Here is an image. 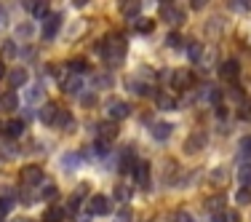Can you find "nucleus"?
<instances>
[{
  "instance_id": "1",
  "label": "nucleus",
  "mask_w": 251,
  "mask_h": 222,
  "mask_svg": "<svg viewBox=\"0 0 251 222\" xmlns=\"http://www.w3.org/2000/svg\"><path fill=\"white\" fill-rule=\"evenodd\" d=\"M99 49H101V54H104V62L110 64V67H118V64L126 59V43H123L121 38H115V35H112V38H107Z\"/></svg>"
},
{
  "instance_id": "2",
  "label": "nucleus",
  "mask_w": 251,
  "mask_h": 222,
  "mask_svg": "<svg viewBox=\"0 0 251 222\" xmlns=\"http://www.w3.org/2000/svg\"><path fill=\"white\" fill-rule=\"evenodd\" d=\"M128 112H131V107L126 105V102H121V99H110V102H107V115H110V121H123Z\"/></svg>"
},
{
  "instance_id": "3",
  "label": "nucleus",
  "mask_w": 251,
  "mask_h": 222,
  "mask_svg": "<svg viewBox=\"0 0 251 222\" xmlns=\"http://www.w3.org/2000/svg\"><path fill=\"white\" fill-rule=\"evenodd\" d=\"M59 27H62V14H49V19L43 22V38L46 40L56 38Z\"/></svg>"
},
{
  "instance_id": "4",
  "label": "nucleus",
  "mask_w": 251,
  "mask_h": 222,
  "mask_svg": "<svg viewBox=\"0 0 251 222\" xmlns=\"http://www.w3.org/2000/svg\"><path fill=\"white\" fill-rule=\"evenodd\" d=\"M88 212H91L94 217L107 214V212H110V198H107V195H91V201H88Z\"/></svg>"
},
{
  "instance_id": "5",
  "label": "nucleus",
  "mask_w": 251,
  "mask_h": 222,
  "mask_svg": "<svg viewBox=\"0 0 251 222\" xmlns=\"http://www.w3.org/2000/svg\"><path fill=\"white\" fill-rule=\"evenodd\" d=\"M203 145H206V134L198 131V134H193V137H187V139H184V153L195 155V153H201V150H203Z\"/></svg>"
},
{
  "instance_id": "6",
  "label": "nucleus",
  "mask_w": 251,
  "mask_h": 222,
  "mask_svg": "<svg viewBox=\"0 0 251 222\" xmlns=\"http://www.w3.org/2000/svg\"><path fill=\"white\" fill-rule=\"evenodd\" d=\"M19 179L25 185H40V179H43V169L40 166H25L19 174Z\"/></svg>"
},
{
  "instance_id": "7",
  "label": "nucleus",
  "mask_w": 251,
  "mask_h": 222,
  "mask_svg": "<svg viewBox=\"0 0 251 222\" xmlns=\"http://www.w3.org/2000/svg\"><path fill=\"white\" fill-rule=\"evenodd\" d=\"M171 78H174L171 83H174L176 88H190V86L195 83L193 73H190V70H184V67H182V70H174V73H171Z\"/></svg>"
},
{
  "instance_id": "8",
  "label": "nucleus",
  "mask_w": 251,
  "mask_h": 222,
  "mask_svg": "<svg viewBox=\"0 0 251 222\" xmlns=\"http://www.w3.org/2000/svg\"><path fill=\"white\" fill-rule=\"evenodd\" d=\"M118 134H121V129H118L115 121H107V123L99 126V142H107V145H110Z\"/></svg>"
},
{
  "instance_id": "9",
  "label": "nucleus",
  "mask_w": 251,
  "mask_h": 222,
  "mask_svg": "<svg viewBox=\"0 0 251 222\" xmlns=\"http://www.w3.org/2000/svg\"><path fill=\"white\" fill-rule=\"evenodd\" d=\"M238 73H241V64H238V59H227V62H222V67H219L222 81H235Z\"/></svg>"
},
{
  "instance_id": "10",
  "label": "nucleus",
  "mask_w": 251,
  "mask_h": 222,
  "mask_svg": "<svg viewBox=\"0 0 251 222\" xmlns=\"http://www.w3.org/2000/svg\"><path fill=\"white\" fill-rule=\"evenodd\" d=\"M29 14L35 19H49V0H29Z\"/></svg>"
},
{
  "instance_id": "11",
  "label": "nucleus",
  "mask_w": 251,
  "mask_h": 222,
  "mask_svg": "<svg viewBox=\"0 0 251 222\" xmlns=\"http://www.w3.org/2000/svg\"><path fill=\"white\" fill-rule=\"evenodd\" d=\"M14 201H16V198H14V190H11V188L0 190V214H8L11 209H14Z\"/></svg>"
},
{
  "instance_id": "12",
  "label": "nucleus",
  "mask_w": 251,
  "mask_h": 222,
  "mask_svg": "<svg viewBox=\"0 0 251 222\" xmlns=\"http://www.w3.org/2000/svg\"><path fill=\"white\" fill-rule=\"evenodd\" d=\"M8 83H11V88H22V86H27V70H25V67L11 70V73H8Z\"/></svg>"
},
{
  "instance_id": "13",
  "label": "nucleus",
  "mask_w": 251,
  "mask_h": 222,
  "mask_svg": "<svg viewBox=\"0 0 251 222\" xmlns=\"http://www.w3.org/2000/svg\"><path fill=\"white\" fill-rule=\"evenodd\" d=\"M134 174H136V182H139L142 188H147V185H150V164H147V161H139V164H136V169H134Z\"/></svg>"
},
{
  "instance_id": "14",
  "label": "nucleus",
  "mask_w": 251,
  "mask_h": 222,
  "mask_svg": "<svg viewBox=\"0 0 251 222\" xmlns=\"http://www.w3.org/2000/svg\"><path fill=\"white\" fill-rule=\"evenodd\" d=\"M171 129H174L171 123L158 121V123H152V137H155L158 142H163V139H169V137H171Z\"/></svg>"
},
{
  "instance_id": "15",
  "label": "nucleus",
  "mask_w": 251,
  "mask_h": 222,
  "mask_svg": "<svg viewBox=\"0 0 251 222\" xmlns=\"http://www.w3.org/2000/svg\"><path fill=\"white\" fill-rule=\"evenodd\" d=\"M86 193H88V185H77V190L70 195V201H67V212H77V206H80V201H83Z\"/></svg>"
},
{
  "instance_id": "16",
  "label": "nucleus",
  "mask_w": 251,
  "mask_h": 222,
  "mask_svg": "<svg viewBox=\"0 0 251 222\" xmlns=\"http://www.w3.org/2000/svg\"><path fill=\"white\" fill-rule=\"evenodd\" d=\"M56 115H59V107L51 105V102H46V105L40 107V121H43V123H51V126H53Z\"/></svg>"
},
{
  "instance_id": "17",
  "label": "nucleus",
  "mask_w": 251,
  "mask_h": 222,
  "mask_svg": "<svg viewBox=\"0 0 251 222\" xmlns=\"http://www.w3.org/2000/svg\"><path fill=\"white\" fill-rule=\"evenodd\" d=\"M80 88H83V75H70L67 81H62V91H67V94H75Z\"/></svg>"
},
{
  "instance_id": "18",
  "label": "nucleus",
  "mask_w": 251,
  "mask_h": 222,
  "mask_svg": "<svg viewBox=\"0 0 251 222\" xmlns=\"http://www.w3.org/2000/svg\"><path fill=\"white\" fill-rule=\"evenodd\" d=\"M16 107H19V97H16L14 91H8V94H3V97H0V110L14 112Z\"/></svg>"
},
{
  "instance_id": "19",
  "label": "nucleus",
  "mask_w": 251,
  "mask_h": 222,
  "mask_svg": "<svg viewBox=\"0 0 251 222\" xmlns=\"http://www.w3.org/2000/svg\"><path fill=\"white\" fill-rule=\"evenodd\" d=\"M121 11H123L126 19H136V16H139V0H123Z\"/></svg>"
},
{
  "instance_id": "20",
  "label": "nucleus",
  "mask_w": 251,
  "mask_h": 222,
  "mask_svg": "<svg viewBox=\"0 0 251 222\" xmlns=\"http://www.w3.org/2000/svg\"><path fill=\"white\" fill-rule=\"evenodd\" d=\"M160 16H163L166 22H171V25H182V22H184L182 11H179V8H169V5L163 8V14H160Z\"/></svg>"
},
{
  "instance_id": "21",
  "label": "nucleus",
  "mask_w": 251,
  "mask_h": 222,
  "mask_svg": "<svg viewBox=\"0 0 251 222\" xmlns=\"http://www.w3.org/2000/svg\"><path fill=\"white\" fill-rule=\"evenodd\" d=\"M5 134L14 137V139H16V137H22V134H25V121H22V118H19V121H16V118H14V121H8V123H5Z\"/></svg>"
},
{
  "instance_id": "22",
  "label": "nucleus",
  "mask_w": 251,
  "mask_h": 222,
  "mask_svg": "<svg viewBox=\"0 0 251 222\" xmlns=\"http://www.w3.org/2000/svg\"><path fill=\"white\" fill-rule=\"evenodd\" d=\"M227 179H230V169H227V166H217V169L211 171V182L214 185H225Z\"/></svg>"
},
{
  "instance_id": "23",
  "label": "nucleus",
  "mask_w": 251,
  "mask_h": 222,
  "mask_svg": "<svg viewBox=\"0 0 251 222\" xmlns=\"http://www.w3.org/2000/svg\"><path fill=\"white\" fill-rule=\"evenodd\" d=\"M53 126H59V129H73V115H70L67 110H59V115H56V121H53Z\"/></svg>"
},
{
  "instance_id": "24",
  "label": "nucleus",
  "mask_w": 251,
  "mask_h": 222,
  "mask_svg": "<svg viewBox=\"0 0 251 222\" xmlns=\"http://www.w3.org/2000/svg\"><path fill=\"white\" fill-rule=\"evenodd\" d=\"M187 56H190V62H203V46L201 43H190L187 46Z\"/></svg>"
},
{
  "instance_id": "25",
  "label": "nucleus",
  "mask_w": 251,
  "mask_h": 222,
  "mask_svg": "<svg viewBox=\"0 0 251 222\" xmlns=\"http://www.w3.org/2000/svg\"><path fill=\"white\" fill-rule=\"evenodd\" d=\"M238 179H241L243 188H251V164H243L241 169H238Z\"/></svg>"
},
{
  "instance_id": "26",
  "label": "nucleus",
  "mask_w": 251,
  "mask_h": 222,
  "mask_svg": "<svg viewBox=\"0 0 251 222\" xmlns=\"http://www.w3.org/2000/svg\"><path fill=\"white\" fill-rule=\"evenodd\" d=\"M38 99H43V86H32L27 91V97H25L27 105H38Z\"/></svg>"
},
{
  "instance_id": "27",
  "label": "nucleus",
  "mask_w": 251,
  "mask_h": 222,
  "mask_svg": "<svg viewBox=\"0 0 251 222\" xmlns=\"http://www.w3.org/2000/svg\"><path fill=\"white\" fill-rule=\"evenodd\" d=\"M70 70H73V75H83V73H88V62L86 59H73Z\"/></svg>"
},
{
  "instance_id": "28",
  "label": "nucleus",
  "mask_w": 251,
  "mask_h": 222,
  "mask_svg": "<svg viewBox=\"0 0 251 222\" xmlns=\"http://www.w3.org/2000/svg\"><path fill=\"white\" fill-rule=\"evenodd\" d=\"M158 107H160V110H174L176 99H171L169 94H158Z\"/></svg>"
},
{
  "instance_id": "29",
  "label": "nucleus",
  "mask_w": 251,
  "mask_h": 222,
  "mask_svg": "<svg viewBox=\"0 0 251 222\" xmlns=\"http://www.w3.org/2000/svg\"><path fill=\"white\" fill-rule=\"evenodd\" d=\"M77 161H80V155H77V153H67V155H62V166H64V169H70V171H73L75 166H77Z\"/></svg>"
},
{
  "instance_id": "30",
  "label": "nucleus",
  "mask_w": 251,
  "mask_h": 222,
  "mask_svg": "<svg viewBox=\"0 0 251 222\" xmlns=\"http://www.w3.org/2000/svg\"><path fill=\"white\" fill-rule=\"evenodd\" d=\"M64 217V209L62 206H51L49 212H46V222H59Z\"/></svg>"
},
{
  "instance_id": "31",
  "label": "nucleus",
  "mask_w": 251,
  "mask_h": 222,
  "mask_svg": "<svg viewBox=\"0 0 251 222\" xmlns=\"http://www.w3.org/2000/svg\"><path fill=\"white\" fill-rule=\"evenodd\" d=\"M235 201L241 203V206H246V203H251V188H241V190H238Z\"/></svg>"
},
{
  "instance_id": "32",
  "label": "nucleus",
  "mask_w": 251,
  "mask_h": 222,
  "mask_svg": "<svg viewBox=\"0 0 251 222\" xmlns=\"http://www.w3.org/2000/svg\"><path fill=\"white\" fill-rule=\"evenodd\" d=\"M32 25H19L16 27V38H22V40H27V38H32Z\"/></svg>"
},
{
  "instance_id": "33",
  "label": "nucleus",
  "mask_w": 251,
  "mask_h": 222,
  "mask_svg": "<svg viewBox=\"0 0 251 222\" xmlns=\"http://www.w3.org/2000/svg\"><path fill=\"white\" fill-rule=\"evenodd\" d=\"M53 195H56V185H53V182H46V185H43V190H40V198L51 201Z\"/></svg>"
},
{
  "instance_id": "34",
  "label": "nucleus",
  "mask_w": 251,
  "mask_h": 222,
  "mask_svg": "<svg viewBox=\"0 0 251 222\" xmlns=\"http://www.w3.org/2000/svg\"><path fill=\"white\" fill-rule=\"evenodd\" d=\"M230 8H238V11H251V0H230Z\"/></svg>"
},
{
  "instance_id": "35",
  "label": "nucleus",
  "mask_w": 251,
  "mask_h": 222,
  "mask_svg": "<svg viewBox=\"0 0 251 222\" xmlns=\"http://www.w3.org/2000/svg\"><path fill=\"white\" fill-rule=\"evenodd\" d=\"M241 153L251 158V137H243V139H241Z\"/></svg>"
},
{
  "instance_id": "36",
  "label": "nucleus",
  "mask_w": 251,
  "mask_h": 222,
  "mask_svg": "<svg viewBox=\"0 0 251 222\" xmlns=\"http://www.w3.org/2000/svg\"><path fill=\"white\" fill-rule=\"evenodd\" d=\"M174 222H195V220L190 217V212H176L174 214Z\"/></svg>"
},
{
  "instance_id": "37",
  "label": "nucleus",
  "mask_w": 251,
  "mask_h": 222,
  "mask_svg": "<svg viewBox=\"0 0 251 222\" xmlns=\"http://www.w3.org/2000/svg\"><path fill=\"white\" fill-rule=\"evenodd\" d=\"M136 29H139V32H142V35H147V32H152V22H150V19H147V22H139V27H136Z\"/></svg>"
},
{
  "instance_id": "38",
  "label": "nucleus",
  "mask_w": 251,
  "mask_h": 222,
  "mask_svg": "<svg viewBox=\"0 0 251 222\" xmlns=\"http://www.w3.org/2000/svg\"><path fill=\"white\" fill-rule=\"evenodd\" d=\"M128 195H131L128 188H118V190H115V198H118V201H128Z\"/></svg>"
},
{
  "instance_id": "39",
  "label": "nucleus",
  "mask_w": 251,
  "mask_h": 222,
  "mask_svg": "<svg viewBox=\"0 0 251 222\" xmlns=\"http://www.w3.org/2000/svg\"><path fill=\"white\" fill-rule=\"evenodd\" d=\"M115 222H131V212H128V209H123V212L115 217Z\"/></svg>"
},
{
  "instance_id": "40",
  "label": "nucleus",
  "mask_w": 251,
  "mask_h": 222,
  "mask_svg": "<svg viewBox=\"0 0 251 222\" xmlns=\"http://www.w3.org/2000/svg\"><path fill=\"white\" fill-rule=\"evenodd\" d=\"M166 43H169L171 49H176V46H179V35H176V32H171L169 38H166Z\"/></svg>"
},
{
  "instance_id": "41",
  "label": "nucleus",
  "mask_w": 251,
  "mask_h": 222,
  "mask_svg": "<svg viewBox=\"0 0 251 222\" xmlns=\"http://www.w3.org/2000/svg\"><path fill=\"white\" fill-rule=\"evenodd\" d=\"M3 54H5V56H14V54H16V46L11 43V40H8V43L3 46Z\"/></svg>"
},
{
  "instance_id": "42",
  "label": "nucleus",
  "mask_w": 251,
  "mask_h": 222,
  "mask_svg": "<svg viewBox=\"0 0 251 222\" xmlns=\"http://www.w3.org/2000/svg\"><path fill=\"white\" fill-rule=\"evenodd\" d=\"M222 203H225V198H222V195H217V198H211V201H208L206 206L211 209V206H222Z\"/></svg>"
},
{
  "instance_id": "43",
  "label": "nucleus",
  "mask_w": 251,
  "mask_h": 222,
  "mask_svg": "<svg viewBox=\"0 0 251 222\" xmlns=\"http://www.w3.org/2000/svg\"><path fill=\"white\" fill-rule=\"evenodd\" d=\"M94 102H97V97H94V94H86V97H83V102H80V105H86V107H91V105H94Z\"/></svg>"
},
{
  "instance_id": "44",
  "label": "nucleus",
  "mask_w": 251,
  "mask_h": 222,
  "mask_svg": "<svg viewBox=\"0 0 251 222\" xmlns=\"http://www.w3.org/2000/svg\"><path fill=\"white\" fill-rule=\"evenodd\" d=\"M225 220H227V222H241V217H238V212H227V214H225Z\"/></svg>"
},
{
  "instance_id": "45",
  "label": "nucleus",
  "mask_w": 251,
  "mask_h": 222,
  "mask_svg": "<svg viewBox=\"0 0 251 222\" xmlns=\"http://www.w3.org/2000/svg\"><path fill=\"white\" fill-rule=\"evenodd\" d=\"M206 3H208V0H190V5H193L195 11H201L203 5H206Z\"/></svg>"
},
{
  "instance_id": "46",
  "label": "nucleus",
  "mask_w": 251,
  "mask_h": 222,
  "mask_svg": "<svg viewBox=\"0 0 251 222\" xmlns=\"http://www.w3.org/2000/svg\"><path fill=\"white\" fill-rule=\"evenodd\" d=\"M99 86H104V88H107V86H112V78H110V75L99 78Z\"/></svg>"
},
{
  "instance_id": "47",
  "label": "nucleus",
  "mask_w": 251,
  "mask_h": 222,
  "mask_svg": "<svg viewBox=\"0 0 251 222\" xmlns=\"http://www.w3.org/2000/svg\"><path fill=\"white\" fill-rule=\"evenodd\" d=\"M211 222H227V220H225V214H214Z\"/></svg>"
},
{
  "instance_id": "48",
  "label": "nucleus",
  "mask_w": 251,
  "mask_h": 222,
  "mask_svg": "<svg viewBox=\"0 0 251 222\" xmlns=\"http://www.w3.org/2000/svg\"><path fill=\"white\" fill-rule=\"evenodd\" d=\"M5 25V14H3V8H0V27Z\"/></svg>"
},
{
  "instance_id": "49",
  "label": "nucleus",
  "mask_w": 251,
  "mask_h": 222,
  "mask_svg": "<svg viewBox=\"0 0 251 222\" xmlns=\"http://www.w3.org/2000/svg\"><path fill=\"white\" fill-rule=\"evenodd\" d=\"M3 75H5V64L0 62V78H3Z\"/></svg>"
},
{
  "instance_id": "50",
  "label": "nucleus",
  "mask_w": 251,
  "mask_h": 222,
  "mask_svg": "<svg viewBox=\"0 0 251 222\" xmlns=\"http://www.w3.org/2000/svg\"><path fill=\"white\" fill-rule=\"evenodd\" d=\"M73 3H75V5H86L88 0H73Z\"/></svg>"
},
{
  "instance_id": "51",
  "label": "nucleus",
  "mask_w": 251,
  "mask_h": 222,
  "mask_svg": "<svg viewBox=\"0 0 251 222\" xmlns=\"http://www.w3.org/2000/svg\"><path fill=\"white\" fill-rule=\"evenodd\" d=\"M160 3H171V0H160Z\"/></svg>"
}]
</instances>
